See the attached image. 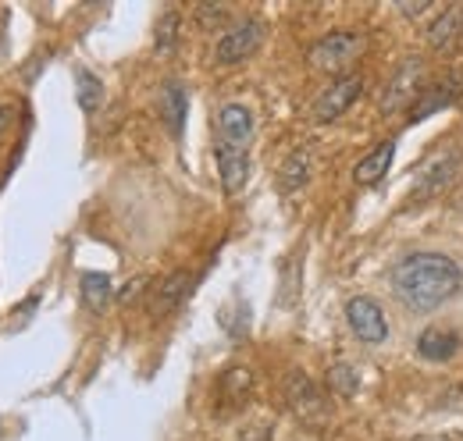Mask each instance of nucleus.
Listing matches in <instances>:
<instances>
[{
	"label": "nucleus",
	"mask_w": 463,
	"mask_h": 441,
	"mask_svg": "<svg viewBox=\"0 0 463 441\" xmlns=\"http://www.w3.org/2000/svg\"><path fill=\"white\" fill-rule=\"evenodd\" d=\"M346 321L353 334L367 345H382L389 338V324H385V314L382 306L371 299V296H353L346 303Z\"/></svg>",
	"instance_id": "6"
},
{
	"label": "nucleus",
	"mask_w": 463,
	"mask_h": 441,
	"mask_svg": "<svg viewBox=\"0 0 463 441\" xmlns=\"http://www.w3.org/2000/svg\"><path fill=\"white\" fill-rule=\"evenodd\" d=\"M260 43H264V22L246 18V22H239V25H232V29L222 33V40L214 47V61L218 64H239L250 54H257Z\"/></svg>",
	"instance_id": "5"
},
{
	"label": "nucleus",
	"mask_w": 463,
	"mask_h": 441,
	"mask_svg": "<svg viewBox=\"0 0 463 441\" xmlns=\"http://www.w3.org/2000/svg\"><path fill=\"white\" fill-rule=\"evenodd\" d=\"M307 178H310V150H307V146H299V150H292L289 161L282 164V178H279V185H282L286 192H296L299 185H307Z\"/></svg>",
	"instance_id": "18"
},
{
	"label": "nucleus",
	"mask_w": 463,
	"mask_h": 441,
	"mask_svg": "<svg viewBox=\"0 0 463 441\" xmlns=\"http://www.w3.org/2000/svg\"><path fill=\"white\" fill-rule=\"evenodd\" d=\"M328 388H332L335 395H356V388H360L356 367H353V363H335V367L328 371Z\"/></svg>",
	"instance_id": "20"
},
{
	"label": "nucleus",
	"mask_w": 463,
	"mask_h": 441,
	"mask_svg": "<svg viewBox=\"0 0 463 441\" xmlns=\"http://www.w3.org/2000/svg\"><path fill=\"white\" fill-rule=\"evenodd\" d=\"M175 36H178V14L168 11V14H161V22H157V51H172Z\"/></svg>",
	"instance_id": "21"
},
{
	"label": "nucleus",
	"mask_w": 463,
	"mask_h": 441,
	"mask_svg": "<svg viewBox=\"0 0 463 441\" xmlns=\"http://www.w3.org/2000/svg\"><path fill=\"white\" fill-rule=\"evenodd\" d=\"M286 399H289V406L299 417H317L325 409L321 391H317V385L303 371H292L289 378H286Z\"/></svg>",
	"instance_id": "11"
},
{
	"label": "nucleus",
	"mask_w": 463,
	"mask_h": 441,
	"mask_svg": "<svg viewBox=\"0 0 463 441\" xmlns=\"http://www.w3.org/2000/svg\"><path fill=\"white\" fill-rule=\"evenodd\" d=\"M360 89H364V79L360 75H343V79H335L317 100H314V110H310V117L314 121H335L339 114H346L349 104L360 97Z\"/></svg>",
	"instance_id": "7"
},
{
	"label": "nucleus",
	"mask_w": 463,
	"mask_h": 441,
	"mask_svg": "<svg viewBox=\"0 0 463 441\" xmlns=\"http://www.w3.org/2000/svg\"><path fill=\"white\" fill-rule=\"evenodd\" d=\"M222 388L229 391L232 399L246 395V391H250V371H242V367H235V371H229V374L222 378Z\"/></svg>",
	"instance_id": "22"
},
{
	"label": "nucleus",
	"mask_w": 463,
	"mask_h": 441,
	"mask_svg": "<svg viewBox=\"0 0 463 441\" xmlns=\"http://www.w3.org/2000/svg\"><path fill=\"white\" fill-rule=\"evenodd\" d=\"M214 157H218L222 189H225L229 196H235V192L246 185V174H250V150H239V146L218 143V146H214Z\"/></svg>",
	"instance_id": "10"
},
{
	"label": "nucleus",
	"mask_w": 463,
	"mask_h": 441,
	"mask_svg": "<svg viewBox=\"0 0 463 441\" xmlns=\"http://www.w3.org/2000/svg\"><path fill=\"white\" fill-rule=\"evenodd\" d=\"M460 33H463V4H453V7H446V11L428 25V47H431V51H449Z\"/></svg>",
	"instance_id": "14"
},
{
	"label": "nucleus",
	"mask_w": 463,
	"mask_h": 441,
	"mask_svg": "<svg viewBox=\"0 0 463 441\" xmlns=\"http://www.w3.org/2000/svg\"><path fill=\"white\" fill-rule=\"evenodd\" d=\"M161 117L172 128V136L182 132V121H185V86L175 82V79L165 82V89H161Z\"/></svg>",
	"instance_id": "16"
},
{
	"label": "nucleus",
	"mask_w": 463,
	"mask_h": 441,
	"mask_svg": "<svg viewBox=\"0 0 463 441\" xmlns=\"http://www.w3.org/2000/svg\"><path fill=\"white\" fill-rule=\"evenodd\" d=\"M457 203H460V211H463V196H460V200H457Z\"/></svg>",
	"instance_id": "25"
},
{
	"label": "nucleus",
	"mask_w": 463,
	"mask_h": 441,
	"mask_svg": "<svg viewBox=\"0 0 463 441\" xmlns=\"http://www.w3.org/2000/svg\"><path fill=\"white\" fill-rule=\"evenodd\" d=\"M7 117H11V110H7V108H0V132L7 128Z\"/></svg>",
	"instance_id": "24"
},
{
	"label": "nucleus",
	"mask_w": 463,
	"mask_h": 441,
	"mask_svg": "<svg viewBox=\"0 0 463 441\" xmlns=\"http://www.w3.org/2000/svg\"><path fill=\"white\" fill-rule=\"evenodd\" d=\"M250 139H253V114H250V108L225 104L218 110V143L250 150Z\"/></svg>",
	"instance_id": "8"
},
{
	"label": "nucleus",
	"mask_w": 463,
	"mask_h": 441,
	"mask_svg": "<svg viewBox=\"0 0 463 441\" xmlns=\"http://www.w3.org/2000/svg\"><path fill=\"white\" fill-rule=\"evenodd\" d=\"M463 275L457 260L442 257V253H410L392 267V292L400 296V303L428 314L435 306H442L446 299H453L460 292Z\"/></svg>",
	"instance_id": "1"
},
{
	"label": "nucleus",
	"mask_w": 463,
	"mask_h": 441,
	"mask_svg": "<svg viewBox=\"0 0 463 441\" xmlns=\"http://www.w3.org/2000/svg\"><path fill=\"white\" fill-rule=\"evenodd\" d=\"M364 47H367V36H364V33H356V29H335V33L321 36V40L310 47L307 61H310V68H317V71L339 75V71H346L349 64L364 54Z\"/></svg>",
	"instance_id": "2"
},
{
	"label": "nucleus",
	"mask_w": 463,
	"mask_h": 441,
	"mask_svg": "<svg viewBox=\"0 0 463 441\" xmlns=\"http://www.w3.org/2000/svg\"><path fill=\"white\" fill-rule=\"evenodd\" d=\"M75 86H79V108L86 110V114H93V110L104 104V82L90 68H79L75 71Z\"/></svg>",
	"instance_id": "19"
},
{
	"label": "nucleus",
	"mask_w": 463,
	"mask_h": 441,
	"mask_svg": "<svg viewBox=\"0 0 463 441\" xmlns=\"http://www.w3.org/2000/svg\"><path fill=\"white\" fill-rule=\"evenodd\" d=\"M79 285H82V303H86V310H93V314H100V310L111 303V296H115L111 277L100 275V271H86Z\"/></svg>",
	"instance_id": "17"
},
{
	"label": "nucleus",
	"mask_w": 463,
	"mask_h": 441,
	"mask_svg": "<svg viewBox=\"0 0 463 441\" xmlns=\"http://www.w3.org/2000/svg\"><path fill=\"white\" fill-rule=\"evenodd\" d=\"M392 157H396V143H392V139H389V143H378V146H374L360 164L353 167L356 185H374V182H382V178L389 174Z\"/></svg>",
	"instance_id": "15"
},
{
	"label": "nucleus",
	"mask_w": 463,
	"mask_h": 441,
	"mask_svg": "<svg viewBox=\"0 0 463 441\" xmlns=\"http://www.w3.org/2000/svg\"><path fill=\"white\" fill-rule=\"evenodd\" d=\"M189 288H193V275H189V271L168 275L154 288V296H150V314H154V317H165L168 310H175V306L189 296Z\"/></svg>",
	"instance_id": "12"
},
{
	"label": "nucleus",
	"mask_w": 463,
	"mask_h": 441,
	"mask_svg": "<svg viewBox=\"0 0 463 441\" xmlns=\"http://www.w3.org/2000/svg\"><path fill=\"white\" fill-rule=\"evenodd\" d=\"M417 352H420L424 360H431V363H446V360H453V356L460 352V334H457V331H446V328L420 331V338H417Z\"/></svg>",
	"instance_id": "13"
},
{
	"label": "nucleus",
	"mask_w": 463,
	"mask_h": 441,
	"mask_svg": "<svg viewBox=\"0 0 463 441\" xmlns=\"http://www.w3.org/2000/svg\"><path fill=\"white\" fill-rule=\"evenodd\" d=\"M460 97H463V75H446V79H439V82L424 86V93H420V97H417V104H413V121H424L428 114H435V110L457 104Z\"/></svg>",
	"instance_id": "9"
},
{
	"label": "nucleus",
	"mask_w": 463,
	"mask_h": 441,
	"mask_svg": "<svg viewBox=\"0 0 463 441\" xmlns=\"http://www.w3.org/2000/svg\"><path fill=\"white\" fill-rule=\"evenodd\" d=\"M424 7H428V0H417V4H413V0H406V4H403V14H410V18H413V14H420Z\"/></svg>",
	"instance_id": "23"
},
{
	"label": "nucleus",
	"mask_w": 463,
	"mask_h": 441,
	"mask_svg": "<svg viewBox=\"0 0 463 441\" xmlns=\"http://www.w3.org/2000/svg\"><path fill=\"white\" fill-rule=\"evenodd\" d=\"M424 93V61L420 57H403L400 68L389 75L385 89H382V100L378 110L389 117V114H400L403 108L417 104V97Z\"/></svg>",
	"instance_id": "3"
},
{
	"label": "nucleus",
	"mask_w": 463,
	"mask_h": 441,
	"mask_svg": "<svg viewBox=\"0 0 463 441\" xmlns=\"http://www.w3.org/2000/svg\"><path fill=\"white\" fill-rule=\"evenodd\" d=\"M460 164H463V154L460 146H442L439 154H431L424 167L417 171V185H413V200H431V196H439V192H446V185L460 174Z\"/></svg>",
	"instance_id": "4"
}]
</instances>
